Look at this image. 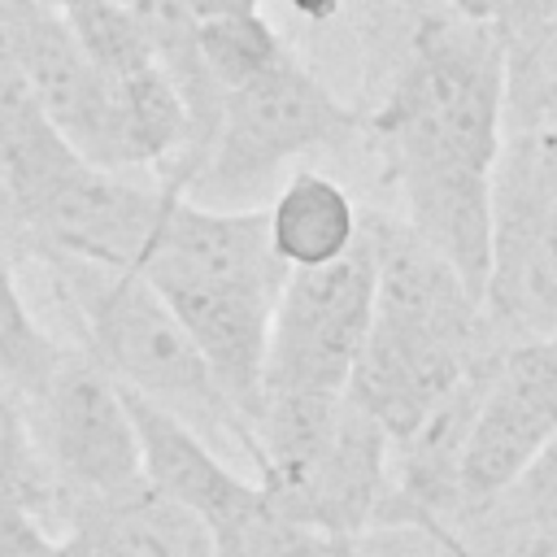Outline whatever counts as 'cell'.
<instances>
[{
  "instance_id": "6da1fadb",
  "label": "cell",
  "mask_w": 557,
  "mask_h": 557,
  "mask_svg": "<svg viewBox=\"0 0 557 557\" xmlns=\"http://www.w3.org/2000/svg\"><path fill=\"white\" fill-rule=\"evenodd\" d=\"M361 135L400 200V218L483 300L492 261V174L505 144L500 35L453 9H426Z\"/></svg>"
},
{
  "instance_id": "7a4b0ae2",
  "label": "cell",
  "mask_w": 557,
  "mask_h": 557,
  "mask_svg": "<svg viewBox=\"0 0 557 557\" xmlns=\"http://www.w3.org/2000/svg\"><path fill=\"white\" fill-rule=\"evenodd\" d=\"M26 261L44 270L61 313L70 318L74 344L87 348L122 392L183 418L205 440L218 435L235 444L252 461L248 422L222 396L200 348L139 270L96 265L57 252H35Z\"/></svg>"
},
{
  "instance_id": "3957f363",
  "label": "cell",
  "mask_w": 557,
  "mask_h": 557,
  "mask_svg": "<svg viewBox=\"0 0 557 557\" xmlns=\"http://www.w3.org/2000/svg\"><path fill=\"white\" fill-rule=\"evenodd\" d=\"M252 470L283 518L335 540L383 522L392 500V440L348 392H265Z\"/></svg>"
},
{
  "instance_id": "277c9868",
  "label": "cell",
  "mask_w": 557,
  "mask_h": 557,
  "mask_svg": "<svg viewBox=\"0 0 557 557\" xmlns=\"http://www.w3.org/2000/svg\"><path fill=\"white\" fill-rule=\"evenodd\" d=\"M357 135L361 109L339 100L296 52H287L274 70L222 96L213 139L187 183V196L222 209H248L278 165L305 152H335Z\"/></svg>"
},
{
  "instance_id": "5b68a950",
  "label": "cell",
  "mask_w": 557,
  "mask_h": 557,
  "mask_svg": "<svg viewBox=\"0 0 557 557\" xmlns=\"http://www.w3.org/2000/svg\"><path fill=\"white\" fill-rule=\"evenodd\" d=\"M26 422L52 483V509L61 500L109 496L144 474L126 392L74 339L61 348L52 374L30 396Z\"/></svg>"
},
{
  "instance_id": "8992f818",
  "label": "cell",
  "mask_w": 557,
  "mask_h": 557,
  "mask_svg": "<svg viewBox=\"0 0 557 557\" xmlns=\"http://www.w3.org/2000/svg\"><path fill=\"white\" fill-rule=\"evenodd\" d=\"M483 313L500 339L557 335V183L531 135H505L496 157Z\"/></svg>"
},
{
  "instance_id": "52a82bcc",
  "label": "cell",
  "mask_w": 557,
  "mask_h": 557,
  "mask_svg": "<svg viewBox=\"0 0 557 557\" xmlns=\"http://www.w3.org/2000/svg\"><path fill=\"white\" fill-rule=\"evenodd\" d=\"M370 322L374 257L366 235L331 265L287 270L270 318L265 392H348Z\"/></svg>"
},
{
  "instance_id": "ba28073f",
  "label": "cell",
  "mask_w": 557,
  "mask_h": 557,
  "mask_svg": "<svg viewBox=\"0 0 557 557\" xmlns=\"http://www.w3.org/2000/svg\"><path fill=\"white\" fill-rule=\"evenodd\" d=\"M170 187L152 174L100 170L91 161H74L26 205L30 252L78 257L96 265L139 270Z\"/></svg>"
},
{
  "instance_id": "9c48e42d",
  "label": "cell",
  "mask_w": 557,
  "mask_h": 557,
  "mask_svg": "<svg viewBox=\"0 0 557 557\" xmlns=\"http://www.w3.org/2000/svg\"><path fill=\"white\" fill-rule=\"evenodd\" d=\"M557 435V335L509 339L492 361L461 461V509L509 492Z\"/></svg>"
},
{
  "instance_id": "30bf717a",
  "label": "cell",
  "mask_w": 557,
  "mask_h": 557,
  "mask_svg": "<svg viewBox=\"0 0 557 557\" xmlns=\"http://www.w3.org/2000/svg\"><path fill=\"white\" fill-rule=\"evenodd\" d=\"M126 405H131L135 435H139L144 479L157 492H165L170 500H178L183 509H191L209 527L218 553L231 548L235 540H244L270 513L265 487L257 479L231 470L196 426H187L183 418H174L131 392H126Z\"/></svg>"
},
{
  "instance_id": "8fae6325",
  "label": "cell",
  "mask_w": 557,
  "mask_h": 557,
  "mask_svg": "<svg viewBox=\"0 0 557 557\" xmlns=\"http://www.w3.org/2000/svg\"><path fill=\"white\" fill-rule=\"evenodd\" d=\"M265 235L287 270L331 265L361 239V209L331 174L296 170L265 209Z\"/></svg>"
},
{
  "instance_id": "7c38bea8",
  "label": "cell",
  "mask_w": 557,
  "mask_h": 557,
  "mask_svg": "<svg viewBox=\"0 0 557 557\" xmlns=\"http://www.w3.org/2000/svg\"><path fill=\"white\" fill-rule=\"evenodd\" d=\"M500 35L505 135H544L557 122V0L535 4Z\"/></svg>"
},
{
  "instance_id": "4fadbf2b",
  "label": "cell",
  "mask_w": 557,
  "mask_h": 557,
  "mask_svg": "<svg viewBox=\"0 0 557 557\" xmlns=\"http://www.w3.org/2000/svg\"><path fill=\"white\" fill-rule=\"evenodd\" d=\"M13 265L17 261L9 252H0V383L26 409L30 396L44 387V379L52 374L65 339L48 335V326L35 318L30 300L22 296V283H17Z\"/></svg>"
},
{
  "instance_id": "5bb4252c",
  "label": "cell",
  "mask_w": 557,
  "mask_h": 557,
  "mask_svg": "<svg viewBox=\"0 0 557 557\" xmlns=\"http://www.w3.org/2000/svg\"><path fill=\"white\" fill-rule=\"evenodd\" d=\"M200 61L213 78V87L226 96L265 70H274L292 48L278 39V30L257 13H231V17H200Z\"/></svg>"
},
{
  "instance_id": "9a60e30c",
  "label": "cell",
  "mask_w": 557,
  "mask_h": 557,
  "mask_svg": "<svg viewBox=\"0 0 557 557\" xmlns=\"http://www.w3.org/2000/svg\"><path fill=\"white\" fill-rule=\"evenodd\" d=\"M0 505H22L52 527V483L35 453L26 409L4 383H0Z\"/></svg>"
},
{
  "instance_id": "2e32d148",
  "label": "cell",
  "mask_w": 557,
  "mask_h": 557,
  "mask_svg": "<svg viewBox=\"0 0 557 557\" xmlns=\"http://www.w3.org/2000/svg\"><path fill=\"white\" fill-rule=\"evenodd\" d=\"M348 557H466L444 522H379L348 540Z\"/></svg>"
},
{
  "instance_id": "e0dca14e",
  "label": "cell",
  "mask_w": 557,
  "mask_h": 557,
  "mask_svg": "<svg viewBox=\"0 0 557 557\" xmlns=\"http://www.w3.org/2000/svg\"><path fill=\"white\" fill-rule=\"evenodd\" d=\"M44 0H0V83L26 78V44Z\"/></svg>"
},
{
  "instance_id": "ac0fdd59",
  "label": "cell",
  "mask_w": 557,
  "mask_h": 557,
  "mask_svg": "<svg viewBox=\"0 0 557 557\" xmlns=\"http://www.w3.org/2000/svg\"><path fill=\"white\" fill-rule=\"evenodd\" d=\"M0 252H9L13 261H26V252H30L26 218H22V205H17V191H13L4 157H0Z\"/></svg>"
},
{
  "instance_id": "d6986e66",
  "label": "cell",
  "mask_w": 557,
  "mask_h": 557,
  "mask_svg": "<svg viewBox=\"0 0 557 557\" xmlns=\"http://www.w3.org/2000/svg\"><path fill=\"white\" fill-rule=\"evenodd\" d=\"M513 492H518V496H527V500H535V505L557 509V435H553V440H548V448L531 461V470L513 483Z\"/></svg>"
},
{
  "instance_id": "ffe728a7",
  "label": "cell",
  "mask_w": 557,
  "mask_h": 557,
  "mask_svg": "<svg viewBox=\"0 0 557 557\" xmlns=\"http://www.w3.org/2000/svg\"><path fill=\"white\" fill-rule=\"evenodd\" d=\"M535 4H544V0H448L453 13H461L470 22H483L492 30H505L509 22H518L522 13H531Z\"/></svg>"
},
{
  "instance_id": "44dd1931",
  "label": "cell",
  "mask_w": 557,
  "mask_h": 557,
  "mask_svg": "<svg viewBox=\"0 0 557 557\" xmlns=\"http://www.w3.org/2000/svg\"><path fill=\"white\" fill-rule=\"evenodd\" d=\"M196 17H231V13H257L261 0H187Z\"/></svg>"
},
{
  "instance_id": "7402d4cb",
  "label": "cell",
  "mask_w": 557,
  "mask_h": 557,
  "mask_svg": "<svg viewBox=\"0 0 557 557\" xmlns=\"http://www.w3.org/2000/svg\"><path fill=\"white\" fill-rule=\"evenodd\" d=\"M300 17H309V22H331L339 9H344V0H287Z\"/></svg>"
},
{
  "instance_id": "603a6c76",
  "label": "cell",
  "mask_w": 557,
  "mask_h": 557,
  "mask_svg": "<svg viewBox=\"0 0 557 557\" xmlns=\"http://www.w3.org/2000/svg\"><path fill=\"white\" fill-rule=\"evenodd\" d=\"M535 139V152H540V161H544V170L553 174V183H557V122L544 131V135H531Z\"/></svg>"
},
{
  "instance_id": "cb8c5ba5",
  "label": "cell",
  "mask_w": 557,
  "mask_h": 557,
  "mask_svg": "<svg viewBox=\"0 0 557 557\" xmlns=\"http://www.w3.org/2000/svg\"><path fill=\"white\" fill-rule=\"evenodd\" d=\"M122 4H131V0H122Z\"/></svg>"
}]
</instances>
